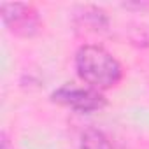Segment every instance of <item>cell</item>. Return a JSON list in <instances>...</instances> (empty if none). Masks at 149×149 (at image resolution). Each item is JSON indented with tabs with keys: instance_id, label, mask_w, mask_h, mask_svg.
Instances as JSON below:
<instances>
[{
	"instance_id": "cell-5",
	"label": "cell",
	"mask_w": 149,
	"mask_h": 149,
	"mask_svg": "<svg viewBox=\"0 0 149 149\" xmlns=\"http://www.w3.org/2000/svg\"><path fill=\"white\" fill-rule=\"evenodd\" d=\"M81 149H112V144L100 130L88 128L81 135Z\"/></svg>"
},
{
	"instance_id": "cell-1",
	"label": "cell",
	"mask_w": 149,
	"mask_h": 149,
	"mask_svg": "<svg viewBox=\"0 0 149 149\" xmlns=\"http://www.w3.org/2000/svg\"><path fill=\"white\" fill-rule=\"evenodd\" d=\"M76 72L83 83L98 91L114 88L123 77L119 61L98 44H84L77 49Z\"/></svg>"
},
{
	"instance_id": "cell-4",
	"label": "cell",
	"mask_w": 149,
	"mask_h": 149,
	"mask_svg": "<svg viewBox=\"0 0 149 149\" xmlns=\"http://www.w3.org/2000/svg\"><path fill=\"white\" fill-rule=\"evenodd\" d=\"M74 21H76V25L79 28L91 30V32H102L109 25L105 11H102L100 7H95V6L81 7V11L76 13V16H74Z\"/></svg>"
},
{
	"instance_id": "cell-3",
	"label": "cell",
	"mask_w": 149,
	"mask_h": 149,
	"mask_svg": "<svg viewBox=\"0 0 149 149\" xmlns=\"http://www.w3.org/2000/svg\"><path fill=\"white\" fill-rule=\"evenodd\" d=\"M0 14L6 28L18 37H33L42 26L39 13L30 4L4 2L0 4Z\"/></svg>"
},
{
	"instance_id": "cell-2",
	"label": "cell",
	"mask_w": 149,
	"mask_h": 149,
	"mask_svg": "<svg viewBox=\"0 0 149 149\" xmlns=\"http://www.w3.org/2000/svg\"><path fill=\"white\" fill-rule=\"evenodd\" d=\"M51 100L58 105L68 107L79 114H90L105 107L107 100L102 91L90 86H76V84H63L51 93Z\"/></svg>"
},
{
	"instance_id": "cell-6",
	"label": "cell",
	"mask_w": 149,
	"mask_h": 149,
	"mask_svg": "<svg viewBox=\"0 0 149 149\" xmlns=\"http://www.w3.org/2000/svg\"><path fill=\"white\" fill-rule=\"evenodd\" d=\"M2 149H14V147H11V142H9V139H7L6 133L2 135Z\"/></svg>"
}]
</instances>
